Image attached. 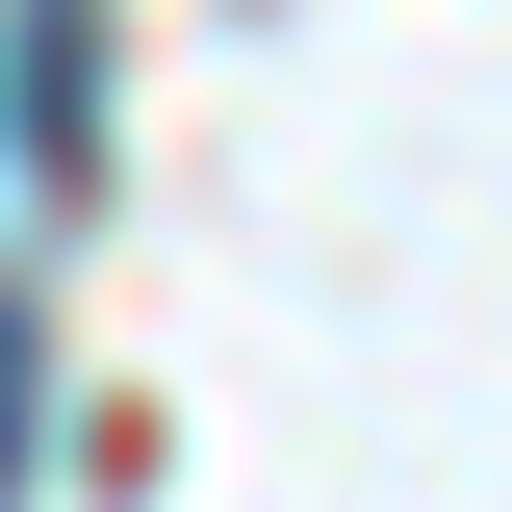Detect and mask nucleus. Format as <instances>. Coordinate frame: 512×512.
<instances>
[{
    "mask_svg": "<svg viewBox=\"0 0 512 512\" xmlns=\"http://www.w3.org/2000/svg\"><path fill=\"white\" fill-rule=\"evenodd\" d=\"M26 410H52V308L0 282V487H26Z\"/></svg>",
    "mask_w": 512,
    "mask_h": 512,
    "instance_id": "obj_1",
    "label": "nucleus"
}]
</instances>
